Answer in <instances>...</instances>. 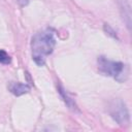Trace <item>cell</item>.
Returning a JSON list of instances; mask_svg holds the SVG:
<instances>
[{
	"label": "cell",
	"instance_id": "obj_1",
	"mask_svg": "<svg viewBox=\"0 0 132 132\" xmlns=\"http://www.w3.org/2000/svg\"><path fill=\"white\" fill-rule=\"evenodd\" d=\"M56 45L55 31L53 29H44L37 32L31 39V55L33 61L38 66L45 64L46 58L53 53Z\"/></svg>",
	"mask_w": 132,
	"mask_h": 132
},
{
	"label": "cell",
	"instance_id": "obj_2",
	"mask_svg": "<svg viewBox=\"0 0 132 132\" xmlns=\"http://www.w3.org/2000/svg\"><path fill=\"white\" fill-rule=\"evenodd\" d=\"M98 70L106 76H110L118 80L119 82H123L126 80L128 71L126 65L120 61H112L103 56L98 58Z\"/></svg>",
	"mask_w": 132,
	"mask_h": 132
},
{
	"label": "cell",
	"instance_id": "obj_3",
	"mask_svg": "<svg viewBox=\"0 0 132 132\" xmlns=\"http://www.w3.org/2000/svg\"><path fill=\"white\" fill-rule=\"evenodd\" d=\"M108 112L110 117L121 126H127L130 123L129 110L125 102L121 99H114L109 103Z\"/></svg>",
	"mask_w": 132,
	"mask_h": 132
},
{
	"label": "cell",
	"instance_id": "obj_4",
	"mask_svg": "<svg viewBox=\"0 0 132 132\" xmlns=\"http://www.w3.org/2000/svg\"><path fill=\"white\" fill-rule=\"evenodd\" d=\"M31 87L28 84L20 82V81H11L8 85V90L10 93H12L14 96H22L30 91Z\"/></svg>",
	"mask_w": 132,
	"mask_h": 132
},
{
	"label": "cell",
	"instance_id": "obj_5",
	"mask_svg": "<svg viewBox=\"0 0 132 132\" xmlns=\"http://www.w3.org/2000/svg\"><path fill=\"white\" fill-rule=\"evenodd\" d=\"M121 10L123 11L122 14H123V20L124 22L126 23L128 29L130 30V27H131V8H130V4L124 0L121 4Z\"/></svg>",
	"mask_w": 132,
	"mask_h": 132
},
{
	"label": "cell",
	"instance_id": "obj_6",
	"mask_svg": "<svg viewBox=\"0 0 132 132\" xmlns=\"http://www.w3.org/2000/svg\"><path fill=\"white\" fill-rule=\"evenodd\" d=\"M58 91H59V93H60L61 97L63 98L64 102L66 103V105H67L70 109H72V110H76V109H77V106H76V104H75L74 100L69 96V94H68V93L63 89V87H62V86H59Z\"/></svg>",
	"mask_w": 132,
	"mask_h": 132
},
{
	"label": "cell",
	"instance_id": "obj_7",
	"mask_svg": "<svg viewBox=\"0 0 132 132\" xmlns=\"http://www.w3.org/2000/svg\"><path fill=\"white\" fill-rule=\"evenodd\" d=\"M10 62H11L10 56L4 50H0V63L6 65V64H9Z\"/></svg>",
	"mask_w": 132,
	"mask_h": 132
},
{
	"label": "cell",
	"instance_id": "obj_8",
	"mask_svg": "<svg viewBox=\"0 0 132 132\" xmlns=\"http://www.w3.org/2000/svg\"><path fill=\"white\" fill-rule=\"evenodd\" d=\"M103 29H104V31L106 32V34L107 35H109V36H111L112 38H114V39H119L118 38V35H117V32L108 25V24H104V27H103Z\"/></svg>",
	"mask_w": 132,
	"mask_h": 132
},
{
	"label": "cell",
	"instance_id": "obj_9",
	"mask_svg": "<svg viewBox=\"0 0 132 132\" xmlns=\"http://www.w3.org/2000/svg\"><path fill=\"white\" fill-rule=\"evenodd\" d=\"M30 2V0H18V3L22 6V7H24V6H26V5H28V3Z\"/></svg>",
	"mask_w": 132,
	"mask_h": 132
}]
</instances>
